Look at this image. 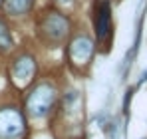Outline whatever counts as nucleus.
Listing matches in <instances>:
<instances>
[{"label": "nucleus", "mask_w": 147, "mask_h": 139, "mask_svg": "<svg viewBox=\"0 0 147 139\" xmlns=\"http://www.w3.org/2000/svg\"><path fill=\"white\" fill-rule=\"evenodd\" d=\"M54 99H56V90L50 84H40L34 92L30 93V97L26 101L28 113L34 117V119H40V117L48 115Z\"/></svg>", "instance_id": "nucleus-1"}, {"label": "nucleus", "mask_w": 147, "mask_h": 139, "mask_svg": "<svg viewBox=\"0 0 147 139\" xmlns=\"http://www.w3.org/2000/svg\"><path fill=\"white\" fill-rule=\"evenodd\" d=\"M24 133V119L22 115L12 109H0V139H18Z\"/></svg>", "instance_id": "nucleus-2"}, {"label": "nucleus", "mask_w": 147, "mask_h": 139, "mask_svg": "<svg viewBox=\"0 0 147 139\" xmlns=\"http://www.w3.org/2000/svg\"><path fill=\"white\" fill-rule=\"evenodd\" d=\"M68 26H70L68 20L62 14H58V12H50L48 16L44 18V22H42L44 32L48 34L52 40H62L68 34Z\"/></svg>", "instance_id": "nucleus-3"}, {"label": "nucleus", "mask_w": 147, "mask_h": 139, "mask_svg": "<svg viewBox=\"0 0 147 139\" xmlns=\"http://www.w3.org/2000/svg\"><path fill=\"white\" fill-rule=\"evenodd\" d=\"M94 54V42L88 36H78L70 44V56L76 64H88Z\"/></svg>", "instance_id": "nucleus-4"}, {"label": "nucleus", "mask_w": 147, "mask_h": 139, "mask_svg": "<svg viewBox=\"0 0 147 139\" xmlns=\"http://www.w3.org/2000/svg\"><path fill=\"white\" fill-rule=\"evenodd\" d=\"M34 72H36V64H34V58H30V56H20L12 66V76H14L16 84H20V86H26L34 78Z\"/></svg>", "instance_id": "nucleus-5"}, {"label": "nucleus", "mask_w": 147, "mask_h": 139, "mask_svg": "<svg viewBox=\"0 0 147 139\" xmlns=\"http://www.w3.org/2000/svg\"><path fill=\"white\" fill-rule=\"evenodd\" d=\"M96 34L98 40H107L111 34V14H109V4L105 0L96 10Z\"/></svg>", "instance_id": "nucleus-6"}, {"label": "nucleus", "mask_w": 147, "mask_h": 139, "mask_svg": "<svg viewBox=\"0 0 147 139\" xmlns=\"http://www.w3.org/2000/svg\"><path fill=\"white\" fill-rule=\"evenodd\" d=\"M32 2L34 0H4V10L10 16H20L32 8Z\"/></svg>", "instance_id": "nucleus-7"}, {"label": "nucleus", "mask_w": 147, "mask_h": 139, "mask_svg": "<svg viewBox=\"0 0 147 139\" xmlns=\"http://www.w3.org/2000/svg\"><path fill=\"white\" fill-rule=\"evenodd\" d=\"M10 48H12V36H10L6 24L0 18V50H10Z\"/></svg>", "instance_id": "nucleus-8"}, {"label": "nucleus", "mask_w": 147, "mask_h": 139, "mask_svg": "<svg viewBox=\"0 0 147 139\" xmlns=\"http://www.w3.org/2000/svg\"><path fill=\"white\" fill-rule=\"evenodd\" d=\"M105 133H107L109 139H117V135H119V121H117V119L109 121V123L105 125Z\"/></svg>", "instance_id": "nucleus-9"}, {"label": "nucleus", "mask_w": 147, "mask_h": 139, "mask_svg": "<svg viewBox=\"0 0 147 139\" xmlns=\"http://www.w3.org/2000/svg\"><path fill=\"white\" fill-rule=\"evenodd\" d=\"M131 97H133V88H129L125 92V97H123V113L129 115V103H131Z\"/></svg>", "instance_id": "nucleus-10"}, {"label": "nucleus", "mask_w": 147, "mask_h": 139, "mask_svg": "<svg viewBox=\"0 0 147 139\" xmlns=\"http://www.w3.org/2000/svg\"><path fill=\"white\" fill-rule=\"evenodd\" d=\"M143 82H147V70L143 72V74H141V78H139V86H141Z\"/></svg>", "instance_id": "nucleus-11"}, {"label": "nucleus", "mask_w": 147, "mask_h": 139, "mask_svg": "<svg viewBox=\"0 0 147 139\" xmlns=\"http://www.w3.org/2000/svg\"><path fill=\"white\" fill-rule=\"evenodd\" d=\"M60 2H70V0H60Z\"/></svg>", "instance_id": "nucleus-12"}]
</instances>
